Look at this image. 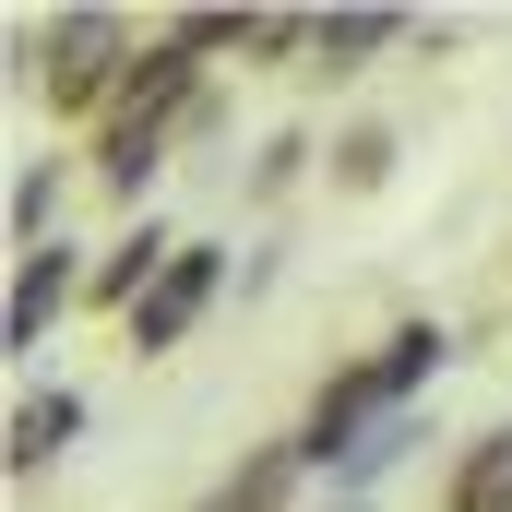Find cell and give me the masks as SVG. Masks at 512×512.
Returning <instances> with one entry per match:
<instances>
[{"instance_id":"obj_1","label":"cell","mask_w":512,"mask_h":512,"mask_svg":"<svg viewBox=\"0 0 512 512\" xmlns=\"http://www.w3.org/2000/svg\"><path fill=\"white\" fill-rule=\"evenodd\" d=\"M191 96V48L167 36V48H143V72H131L120 120H108V179L120 191H143V167H155V131H167V108Z\"/></svg>"},{"instance_id":"obj_2","label":"cell","mask_w":512,"mask_h":512,"mask_svg":"<svg viewBox=\"0 0 512 512\" xmlns=\"http://www.w3.org/2000/svg\"><path fill=\"white\" fill-rule=\"evenodd\" d=\"M215 274H227V262L179 239V262H167V274L143 286V310H131V346H143V358H167V346H179V334L203 322V298H215Z\"/></svg>"},{"instance_id":"obj_3","label":"cell","mask_w":512,"mask_h":512,"mask_svg":"<svg viewBox=\"0 0 512 512\" xmlns=\"http://www.w3.org/2000/svg\"><path fill=\"white\" fill-rule=\"evenodd\" d=\"M60 298H72V262H60V251H24V262H12V298H0V346L24 358V346L60 322Z\"/></svg>"},{"instance_id":"obj_4","label":"cell","mask_w":512,"mask_h":512,"mask_svg":"<svg viewBox=\"0 0 512 512\" xmlns=\"http://www.w3.org/2000/svg\"><path fill=\"white\" fill-rule=\"evenodd\" d=\"M96 84H108V24L72 12V24H60V60H48V108H84Z\"/></svg>"},{"instance_id":"obj_5","label":"cell","mask_w":512,"mask_h":512,"mask_svg":"<svg viewBox=\"0 0 512 512\" xmlns=\"http://www.w3.org/2000/svg\"><path fill=\"white\" fill-rule=\"evenodd\" d=\"M298 465H310V453H298V441H274V453H251V465H239V477H227L203 512H274L286 489H298Z\"/></svg>"},{"instance_id":"obj_6","label":"cell","mask_w":512,"mask_h":512,"mask_svg":"<svg viewBox=\"0 0 512 512\" xmlns=\"http://www.w3.org/2000/svg\"><path fill=\"white\" fill-rule=\"evenodd\" d=\"M453 512H512V429H489V441L453 465Z\"/></svg>"},{"instance_id":"obj_7","label":"cell","mask_w":512,"mask_h":512,"mask_svg":"<svg viewBox=\"0 0 512 512\" xmlns=\"http://www.w3.org/2000/svg\"><path fill=\"white\" fill-rule=\"evenodd\" d=\"M72 429H84V405H72V393H36V405H12V465H48Z\"/></svg>"},{"instance_id":"obj_8","label":"cell","mask_w":512,"mask_h":512,"mask_svg":"<svg viewBox=\"0 0 512 512\" xmlns=\"http://www.w3.org/2000/svg\"><path fill=\"white\" fill-rule=\"evenodd\" d=\"M382 36H393V12H322V24H310L322 60H358V48H382Z\"/></svg>"},{"instance_id":"obj_9","label":"cell","mask_w":512,"mask_h":512,"mask_svg":"<svg viewBox=\"0 0 512 512\" xmlns=\"http://www.w3.org/2000/svg\"><path fill=\"white\" fill-rule=\"evenodd\" d=\"M36 227H48V167H24V179H12V239H36Z\"/></svg>"}]
</instances>
